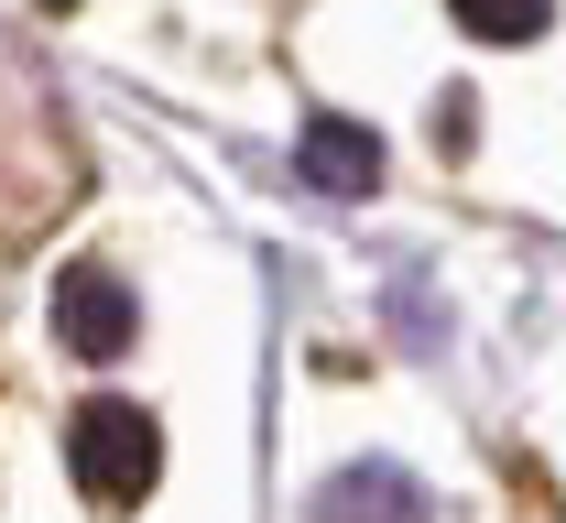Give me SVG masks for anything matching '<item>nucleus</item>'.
<instances>
[{
	"label": "nucleus",
	"instance_id": "f257e3e1",
	"mask_svg": "<svg viewBox=\"0 0 566 523\" xmlns=\"http://www.w3.org/2000/svg\"><path fill=\"white\" fill-rule=\"evenodd\" d=\"M66 469L98 513H132L142 491L164 480V426L142 404H120V393H98V404H76V426H66Z\"/></svg>",
	"mask_w": 566,
	"mask_h": 523
},
{
	"label": "nucleus",
	"instance_id": "39448f33",
	"mask_svg": "<svg viewBox=\"0 0 566 523\" xmlns=\"http://www.w3.org/2000/svg\"><path fill=\"white\" fill-rule=\"evenodd\" d=\"M458 22L491 33V44H534V33L556 22V0H458Z\"/></svg>",
	"mask_w": 566,
	"mask_h": 523
},
{
	"label": "nucleus",
	"instance_id": "423d86ee",
	"mask_svg": "<svg viewBox=\"0 0 566 523\" xmlns=\"http://www.w3.org/2000/svg\"><path fill=\"white\" fill-rule=\"evenodd\" d=\"M44 11H76V0H44Z\"/></svg>",
	"mask_w": 566,
	"mask_h": 523
},
{
	"label": "nucleus",
	"instance_id": "7ed1b4c3",
	"mask_svg": "<svg viewBox=\"0 0 566 523\" xmlns=\"http://www.w3.org/2000/svg\"><path fill=\"white\" fill-rule=\"evenodd\" d=\"M305 523H436V502H424L415 469H392V458H359V469H338V480H316Z\"/></svg>",
	"mask_w": 566,
	"mask_h": 523
},
{
	"label": "nucleus",
	"instance_id": "20e7f679",
	"mask_svg": "<svg viewBox=\"0 0 566 523\" xmlns=\"http://www.w3.org/2000/svg\"><path fill=\"white\" fill-rule=\"evenodd\" d=\"M294 164H305V186H327V197H370V186H381V143H370L359 121H305Z\"/></svg>",
	"mask_w": 566,
	"mask_h": 523
},
{
	"label": "nucleus",
	"instance_id": "f03ea898",
	"mask_svg": "<svg viewBox=\"0 0 566 523\" xmlns=\"http://www.w3.org/2000/svg\"><path fill=\"white\" fill-rule=\"evenodd\" d=\"M132 327H142V295L109 262H66L55 273V338H66V360H120Z\"/></svg>",
	"mask_w": 566,
	"mask_h": 523
}]
</instances>
